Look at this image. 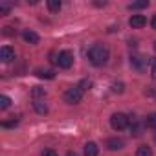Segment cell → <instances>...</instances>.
Masks as SVG:
<instances>
[{
    "mask_svg": "<svg viewBox=\"0 0 156 156\" xmlns=\"http://www.w3.org/2000/svg\"><path fill=\"white\" fill-rule=\"evenodd\" d=\"M147 57L145 55H132L130 57V64H132V68L134 70H138V72H143L145 68H147Z\"/></svg>",
    "mask_w": 156,
    "mask_h": 156,
    "instance_id": "cell-5",
    "label": "cell"
},
{
    "mask_svg": "<svg viewBox=\"0 0 156 156\" xmlns=\"http://www.w3.org/2000/svg\"><path fill=\"white\" fill-rule=\"evenodd\" d=\"M154 51H156V42H154Z\"/></svg>",
    "mask_w": 156,
    "mask_h": 156,
    "instance_id": "cell-29",
    "label": "cell"
},
{
    "mask_svg": "<svg viewBox=\"0 0 156 156\" xmlns=\"http://www.w3.org/2000/svg\"><path fill=\"white\" fill-rule=\"evenodd\" d=\"M110 125H112L114 130H125V129L130 125V118H129L127 114L116 112V114H112V118H110Z\"/></svg>",
    "mask_w": 156,
    "mask_h": 156,
    "instance_id": "cell-2",
    "label": "cell"
},
{
    "mask_svg": "<svg viewBox=\"0 0 156 156\" xmlns=\"http://www.w3.org/2000/svg\"><path fill=\"white\" fill-rule=\"evenodd\" d=\"M9 105H11V99L8 96H0V108L6 110V108H9Z\"/></svg>",
    "mask_w": 156,
    "mask_h": 156,
    "instance_id": "cell-17",
    "label": "cell"
},
{
    "mask_svg": "<svg viewBox=\"0 0 156 156\" xmlns=\"http://www.w3.org/2000/svg\"><path fill=\"white\" fill-rule=\"evenodd\" d=\"M81 99H83V92L77 88V87L68 88V90L64 92V101H66V103H70V105H77Z\"/></svg>",
    "mask_w": 156,
    "mask_h": 156,
    "instance_id": "cell-4",
    "label": "cell"
},
{
    "mask_svg": "<svg viewBox=\"0 0 156 156\" xmlns=\"http://www.w3.org/2000/svg\"><path fill=\"white\" fill-rule=\"evenodd\" d=\"M4 35H8V37H11V35H15V31H13V28H4Z\"/></svg>",
    "mask_w": 156,
    "mask_h": 156,
    "instance_id": "cell-25",
    "label": "cell"
},
{
    "mask_svg": "<svg viewBox=\"0 0 156 156\" xmlns=\"http://www.w3.org/2000/svg\"><path fill=\"white\" fill-rule=\"evenodd\" d=\"M9 11V6L8 4H0V15H6Z\"/></svg>",
    "mask_w": 156,
    "mask_h": 156,
    "instance_id": "cell-24",
    "label": "cell"
},
{
    "mask_svg": "<svg viewBox=\"0 0 156 156\" xmlns=\"http://www.w3.org/2000/svg\"><path fill=\"white\" fill-rule=\"evenodd\" d=\"M15 59V50L11 46H2V50H0V61L2 62H11Z\"/></svg>",
    "mask_w": 156,
    "mask_h": 156,
    "instance_id": "cell-6",
    "label": "cell"
},
{
    "mask_svg": "<svg viewBox=\"0 0 156 156\" xmlns=\"http://www.w3.org/2000/svg\"><path fill=\"white\" fill-rule=\"evenodd\" d=\"M147 6H149L147 0H143V2H132V4L129 6V9H143V8H147Z\"/></svg>",
    "mask_w": 156,
    "mask_h": 156,
    "instance_id": "cell-18",
    "label": "cell"
},
{
    "mask_svg": "<svg viewBox=\"0 0 156 156\" xmlns=\"http://www.w3.org/2000/svg\"><path fill=\"white\" fill-rule=\"evenodd\" d=\"M41 156H57V152H55V151H51V149H46V151H42V152H41Z\"/></svg>",
    "mask_w": 156,
    "mask_h": 156,
    "instance_id": "cell-23",
    "label": "cell"
},
{
    "mask_svg": "<svg viewBox=\"0 0 156 156\" xmlns=\"http://www.w3.org/2000/svg\"><path fill=\"white\" fill-rule=\"evenodd\" d=\"M2 125H4V127H15V125H17V119H15V121H6V123H2Z\"/></svg>",
    "mask_w": 156,
    "mask_h": 156,
    "instance_id": "cell-26",
    "label": "cell"
},
{
    "mask_svg": "<svg viewBox=\"0 0 156 156\" xmlns=\"http://www.w3.org/2000/svg\"><path fill=\"white\" fill-rule=\"evenodd\" d=\"M129 24H130V28L140 30V28H143V26L147 24V19H145L143 15H132L130 20H129Z\"/></svg>",
    "mask_w": 156,
    "mask_h": 156,
    "instance_id": "cell-7",
    "label": "cell"
},
{
    "mask_svg": "<svg viewBox=\"0 0 156 156\" xmlns=\"http://www.w3.org/2000/svg\"><path fill=\"white\" fill-rule=\"evenodd\" d=\"M48 9L51 13H57L61 9V2H59V0H48Z\"/></svg>",
    "mask_w": 156,
    "mask_h": 156,
    "instance_id": "cell-15",
    "label": "cell"
},
{
    "mask_svg": "<svg viewBox=\"0 0 156 156\" xmlns=\"http://www.w3.org/2000/svg\"><path fill=\"white\" fill-rule=\"evenodd\" d=\"M66 156H79V154H77V152H73V151H70V152H68Z\"/></svg>",
    "mask_w": 156,
    "mask_h": 156,
    "instance_id": "cell-28",
    "label": "cell"
},
{
    "mask_svg": "<svg viewBox=\"0 0 156 156\" xmlns=\"http://www.w3.org/2000/svg\"><path fill=\"white\" fill-rule=\"evenodd\" d=\"M57 64H59V68L68 70V68L73 64V53H72V51H68V50L59 51V53H57Z\"/></svg>",
    "mask_w": 156,
    "mask_h": 156,
    "instance_id": "cell-3",
    "label": "cell"
},
{
    "mask_svg": "<svg viewBox=\"0 0 156 156\" xmlns=\"http://www.w3.org/2000/svg\"><path fill=\"white\" fill-rule=\"evenodd\" d=\"M112 90L118 92V94H121V92H123V83H114V85H112Z\"/></svg>",
    "mask_w": 156,
    "mask_h": 156,
    "instance_id": "cell-22",
    "label": "cell"
},
{
    "mask_svg": "<svg viewBox=\"0 0 156 156\" xmlns=\"http://www.w3.org/2000/svg\"><path fill=\"white\" fill-rule=\"evenodd\" d=\"M35 75L41 77V79H53V77H55V73L51 70H42V68H37L35 70Z\"/></svg>",
    "mask_w": 156,
    "mask_h": 156,
    "instance_id": "cell-11",
    "label": "cell"
},
{
    "mask_svg": "<svg viewBox=\"0 0 156 156\" xmlns=\"http://www.w3.org/2000/svg\"><path fill=\"white\" fill-rule=\"evenodd\" d=\"M141 130H143V127H141L136 119H130V132H132L134 136H141Z\"/></svg>",
    "mask_w": 156,
    "mask_h": 156,
    "instance_id": "cell-12",
    "label": "cell"
},
{
    "mask_svg": "<svg viewBox=\"0 0 156 156\" xmlns=\"http://www.w3.org/2000/svg\"><path fill=\"white\" fill-rule=\"evenodd\" d=\"M110 59V50L107 44H94L90 50H88V61L94 64V66H105Z\"/></svg>",
    "mask_w": 156,
    "mask_h": 156,
    "instance_id": "cell-1",
    "label": "cell"
},
{
    "mask_svg": "<svg viewBox=\"0 0 156 156\" xmlns=\"http://www.w3.org/2000/svg\"><path fill=\"white\" fill-rule=\"evenodd\" d=\"M123 145H125V141L121 138H110V140H107V147L110 151H119V149H123Z\"/></svg>",
    "mask_w": 156,
    "mask_h": 156,
    "instance_id": "cell-9",
    "label": "cell"
},
{
    "mask_svg": "<svg viewBox=\"0 0 156 156\" xmlns=\"http://www.w3.org/2000/svg\"><path fill=\"white\" fill-rule=\"evenodd\" d=\"M33 108H35L37 114H46V112H48V107H46V103H42V101H35V103H33Z\"/></svg>",
    "mask_w": 156,
    "mask_h": 156,
    "instance_id": "cell-13",
    "label": "cell"
},
{
    "mask_svg": "<svg viewBox=\"0 0 156 156\" xmlns=\"http://www.w3.org/2000/svg\"><path fill=\"white\" fill-rule=\"evenodd\" d=\"M151 26H152V30H156V15L152 17V20H151Z\"/></svg>",
    "mask_w": 156,
    "mask_h": 156,
    "instance_id": "cell-27",
    "label": "cell"
},
{
    "mask_svg": "<svg viewBox=\"0 0 156 156\" xmlns=\"http://www.w3.org/2000/svg\"><path fill=\"white\" fill-rule=\"evenodd\" d=\"M90 87H92V83H90L88 79H83L79 85H77V88H79L81 92H87V90H90Z\"/></svg>",
    "mask_w": 156,
    "mask_h": 156,
    "instance_id": "cell-19",
    "label": "cell"
},
{
    "mask_svg": "<svg viewBox=\"0 0 156 156\" xmlns=\"http://www.w3.org/2000/svg\"><path fill=\"white\" fill-rule=\"evenodd\" d=\"M136 156H152V151H151V147H147V145H141V147H138V151H136Z\"/></svg>",
    "mask_w": 156,
    "mask_h": 156,
    "instance_id": "cell-14",
    "label": "cell"
},
{
    "mask_svg": "<svg viewBox=\"0 0 156 156\" xmlns=\"http://www.w3.org/2000/svg\"><path fill=\"white\" fill-rule=\"evenodd\" d=\"M151 77L156 81V57H154V59H151Z\"/></svg>",
    "mask_w": 156,
    "mask_h": 156,
    "instance_id": "cell-20",
    "label": "cell"
},
{
    "mask_svg": "<svg viewBox=\"0 0 156 156\" xmlns=\"http://www.w3.org/2000/svg\"><path fill=\"white\" fill-rule=\"evenodd\" d=\"M22 37L28 44H39V35L33 31V30H24L22 31Z\"/></svg>",
    "mask_w": 156,
    "mask_h": 156,
    "instance_id": "cell-8",
    "label": "cell"
},
{
    "mask_svg": "<svg viewBox=\"0 0 156 156\" xmlns=\"http://www.w3.org/2000/svg\"><path fill=\"white\" fill-rule=\"evenodd\" d=\"M145 125L151 127V129H156V112H152L145 118Z\"/></svg>",
    "mask_w": 156,
    "mask_h": 156,
    "instance_id": "cell-16",
    "label": "cell"
},
{
    "mask_svg": "<svg viewBox=\"0 0 156 156\" xmlns=\"http://www.w3.org/2000/svg\"><path fill=\"white\" fill-rule=\"evenodd\" d=\"M39 96H46V92H44V88L35 87V88H33V98H39Z\"/></svg>",
    "mask_w": 156,
    "mask_h": 156,
    "instance_id": "cell-21",
    "label": "cell"
},
{
    "mask_svg": "<svg viewBox=\"0 0 156 156\" xmlns=\"http://www.w3.org/2000/svg\"><path fill=\"white\" fill-rule=\"evenodd\" d=\"M98 152H99V147L94 141H88L85 145V156H98Z\"/></svg>",
    "mask_w": 156,
    "mask_h": 156,
    "instance_id": "cell-10",
    "label": "cell"
}]
</instances>
